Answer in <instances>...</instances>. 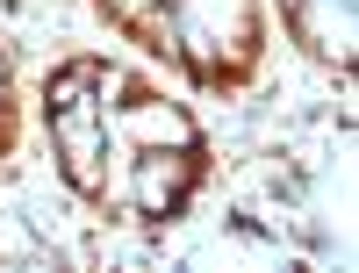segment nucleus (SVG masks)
Segmentation results:
<instances>
[{
  "instance_id": "f257e3e1",
  "label": "nucleus",
  "mask_w": 359,
  "mask_h": 273,
  "mask_svg": "<svg viewBox=\"0 0 359 273\" xmlns=\"http://www.w3.org/2000/svg\"><path fill=\"white\" fill-rule=\"evenodd\" d=\"M43 130L72 194L108 223L158 230L208 180L201 123L115 58H65L43 79Z\"/></svg>"
},
{
  "instance_id": "f03ea898",
  "label": "nucleus",
  "mask_w": 359,
  "mask_h": 273,
  "mask_svg": "<svg viewBox=\"0 0 359 273\" xmlns=\"http://www.w3.org/2000/svg\"><path fill=\"white\" fill-rule=\"evenodd\" d=\"M94 15L130 44L172 58L208 94L252 86L266 58V0H94Z\"/></svg>"
},
{
  "instance_id": "7ed1b4c3",
  "label": "nucleus",
  "mask_w": 359,
  "mask_h": 273,
  "mask_svg": "<svg viewBox=\"0 0 359 273\" xmlns=\"http://www.w3.org/2000/svg\"><path fill=\"white\" fill-rule=\"evenodd\" d=\"M280 15L309 58L352 72V0H280Z\"/></svg>"
},
{
  "instance_id": "20e7f679",
  "label": "nucleus",
  "mask_w": 359,
  "mask_h": 273,
  "mask_svg": "<svg viewBox=\"0 0 359 273\" xmlns=\"http://www.w3.org/2000/svg\"><path fill=\"white\" fill-rule=\"evenodd\" d=\"M15 123H22L15 115V65H8V51H0V159L15 151Z\"/></svg>"
}]
</instances>
